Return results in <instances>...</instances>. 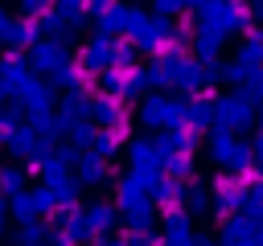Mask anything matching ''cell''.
<instances>
[{
	"mask_svg": "<svg viewBox=\"0 0 263 246\" xmlns=\"http://www.w3.org/2000/svg\"><path fill=\"white\" fill-rule=\"evenodd\" d=\"M4 82L8 86H25V66L12 57V61H4Z\"/></svg>",
	"mask_w": 263,
	"mask_h": 246,
	"instance_id": "obj_1",
	"label": "cell"
},
{
	"mask_svg": "<svg viewBox=\"0 0 263 246\" xmlns=\"http://www.w3.org/2000/svg\"><path fill=\"white\" fill-rule=\"evenodd\" d=\"M25 4H29V8H33V12H37V8H41V4H45V0H25Z\"/></svg>",
	"mask_w": 263,
	"mask_h": 246,
	"instance_id": "obj_3",
	"label": "cell"
},
{
	"mask_svg": "<svg viewBox=\"0 0 263 246\" xmlns=\"http://www.w3.org/2000/svg\"><path fill=\"white\" fill-rule=\"evenodd\" d=\"M8 37H12L16 45H25V41H33V29H29V25H8Z\"/></svg>",
	"mask_w": 263,
	"mask_h": 246,
	"instance_id": "obj_2",
	"label": "cell"
},
{
	"mask_svg": "<svg viewBox=\"0 0 263 246\" xmlns=\"http://www.w3.org/2000/svg\"><path fill=\"white\" fill-rule=\"evenodd\" d=\"M0 29H4V12H0Z\"/></svg>",
	"mask_w": 263,
	"mask_h": 246,
	"instance_id": "obj_4",
	"label": "cell"
}]
</instances>
